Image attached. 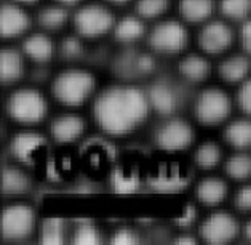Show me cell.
I'll list each match as a JSON object with an SVG mask.
<instances>
[{"label":"cell","mask_w":251,"mask_h":245,"mask_svg":"<svg viewBox=\"0 0 251 245\" xmlns=\"http://www.w3.org/2000/svg\"><path fill=\"white\" fill-rule=\"evenodd\" d=\"M149 98L133 85H112L96 96L93 117L96 125L111 136H124L148 119Z\"/></svg>","instance_id":"obj_1"},{"label":"cell","mask_w":251,"mask_h":245,"mask_svg":"<svg viewBox=\"0 0 251 245\" xmlns=\"http://www.w3.org/2000/svg\"><path fill=\"white\" fill-rule=\"evenodd\" d=\"M95 77L85 69H66L54 77L51 95L59 104L77 108L93 95Z\"/></svg>","instance_id":"obj_2"},{"label":"cell","mask_w":251,"mask_h":245,"mask_svg":"<svg viewBox=\"0 0 251 245\" xmlns=\"http://www.w3.org/2000/svg\"><path fill=\"white\" fill-rule=\"evenodd\" d=\"M47 101L40 91L34 88H20L7 100V112L11 119L23 125H35L45 119Z\"/></svg>","instance_id":"obj_3"},{"label":"cell","mask_w":251,"mask_h":245,"mask_svg":"<svg viewBox=\"0 0 251 245\" xmlns=\"http://www.w3.org/2000/svg\"><path fill=\"white\" fill-rule=\"evenodd\" d=\"M194 114L201 125H221L232 114V98L218 87L205 88L194 103Z\"/></svg>","instance_id":"obj_4"},{"label":"cell","mask_w":251,"mask_h":245,"mask_svg":"<svg viewBox=\"0 0 251 245\" xmlns=\"http://www.w3.org/2000/svg\"><path fill=\"white\" fill-rule=\"evenodd\" d=\"M115 21L111 10L98 3H90L78 8L74 15V27L77 34L85 39L101 37L111 29H114Z\"/></svg>","instance_id":"obj_5"},{"label":"cell","mask_w":251,"mask_h":245,"mask_svg":"<svg viewBox=\"0 0 251 245\" xmlns=\"http://www.w3.org/2000/svg\"><path fill=\"white\" fill-rule=\"evenodd\" d=\"M148 42L149 47L157 53L175 54L186 48L189 34L182 23L176 20H165L152 27Z\"/></svg>","instance_id":"obj_6"},{"label":"cell","mask_w":251,"mask_h":245,"mask_svg":"<svg viewBox=\"0 0 251 245\" xmlns=\"http://www.w3.org/2000/svg\"><path fill=\"white\" fill-rule=\"evenodd\" d=\"M35 215L26 204H13L2 212L0 231L7 241H24L34 232Z\"/></svg>","instance_id":"obj_7"},{"label":"cell","mask_w":251,"mask_h":245,"mask_svg":"<svg viewBox=\"0 0 251 245\" xmlns=\"http://www.w3.org/2000/svg\"><path fill=\"white\" fill-rule=\"evenodd\" d=\"M200 237L208 244H229L238 234H242V226L237 218L229 212H213L200 224Z\"/></svg>","instance_id":"obj_8"},{"label":"cell","mask_w":251,"mask_h":245,"mask_svg":"<svg viewBox=\"0 0 251 245\" xmlns=\"http://www.w3.org/2000/svg\"><path fill=\"white\" fill-rule=\"evenodd\" d=\"M197 40L201 52L216 56L229 52L235 40V34L227 20H211L201 26Z\"/></svg>","instance_id":"obj_9"},{"label":"cell","mask_w":251,"mask_h":245,"mask_svg":"<svg viewBox=\"0 0 251 245\" xmlns=\"http://www.w3.org/2000/svg\"><path fill=\"white\" fill-rule=\"evenodd\" d=\"M148 98L151 108L155 109L162 115H171L184 103V90L181 85L168 81V79H158L148 90Z\"/></svg>","instance_id":"obj_10"},{"label":"cell","mask_w":251,"mask_h":245,"mask_svg":"<svg viewBox=\"0 0 251 245\" xmlns=\"http://www.w3.org/2000/svg\"><path fill=\"white\" fill-rule=\"evenodd\" d=\"M154 141L160 149L176 152L187 149L194 141L192 127L182 119H168L158 125Z\"/></svg>","instance_id":"obj_11"},{"label":"cell","mask_w":251,"mask_h":245,"mask_svg":"<svg viewBox=\"0 0 251 245\" xmlns=\"http://www.w3.org/2000/svg\"><path fill=\"white\" fill-rule=\"evenodd\" d=\"M155 69L154 58L134 48L122 52L112 63L114 74L122 81H136V79L149 76Z\"/></svg>","instance_id":"obj_12"},{"label":"cell","mask_w":251,"mask_h":245,"mask_svg":"<svg viewBox=\"0 0 251 245\" xmlns=\"http://www.w3.org/2000/svg\"><path fill=\"white\" fill-rule=\"evenodd\" d=\"M45 138L34 132H23L13 136L10 143V152L18 162L32 165L45 148Z\"/></svg>","instance_id":"obj_13"},{"label":"cell","mask_w":251,"mask_h":245,"mask_svg":"<svg viewBox=\"0 0 251 245\" xmlns=\"http://www.w3.org/2000/svg\"><path fill=\"white\" fill-rule=\"evenodd\" d=\"M30 26V18L20 3H5L0 8V35L3 39H15L23 35Z\"/></svg>","instance_id":"obj_14"},{"label":"cell","mask_w":251,"mask_h":245,"mask_svg":"<svg viewBox=\"0 0 251 245\" xmlns=\"http://www.w3.org/2000/svg\"><path fill=\"white\" fill-rule=\"evenodd\" d=\"M218 74L226 83L240 85L251 76V56L245 52L229 54L219 63Z\"/></svg>","instance_id":"obj_15"},{"label":"cell","mask_w":251,"mask_h":245,"mask_svg":"<svg viewBox=\"0 0 251 245\" xmlns=\"http://www.w3.org/2000/svg\"><path fill=\"white\" fill-rule=\"evenodd\" d=\"M85 130V122L75 114H63L53 119L50 124V135L54 141L61 144L74 143L82 136Z\"/></svg>","instance_id":"obj_16"},{"label":"cell","mask_w":251,"mask_h":245,"mask_svg":"<svg viewBox=\"0 0 251 245\" xmlns=\"http://www.w3.org/2000/svg\"><path fill=\"white\" fill-rule=\"evenodd\" d=\"M224 141L235 151H250L251 149V117L243 115L230 120L224 127Z\"/></svg>","instance_id":"obj_17"},{"label":"cell","mask_w":251,"mask_h":245,"mask_svg":"<svg viewBox=\"0 0 251 245\" xmlns=\"http://www.w3.org/2000/svg\"><path fill=\"white\" fill-rule=\"evenodd\" d=\"M197 199L200 204L208 207H216L223 204L229 194L227 183L216 176H210V178H203L197 185Z\"/></svg>","instance_id":"obj_18"},{"label":"cell","mask_w":251,"mask_h":245,"mask_svg":"<svg viewBox=\"0 0 251 245\" xmlns=\"http://www.w3.org/2000/svg\"><path fill=\"white\" fill-rule=\"evenodd\" d=\"M216 0H179L177 10L182 20L192 24L206 23L214 13Z\"/></svg>","instance_id":"obj_19"},{"label":"cell","mask_w":251,"mask_h":245,"mask_svg":"<svg viewBox=\"0 0 251 245\" xmlns=\"http://www.w3.org/2000/svg\"><path fill=\"white\" fill-rule=\"evenodd\" d=\"M23 52L27 58H30L34 63L45 64L48 63L53 54L54 47L51 39L45 34H32L23 42Z\"/></svg>","instance_id":"obj_20"},{"label":"cell","mask_w":251,"mask_h":245,"mask_svg":"<svg viewBox=\"0 0 251 245\" xmlns=\"http://www.w3.org/2000/svg\"><path fill=\"white\" fill-rule=\"evenodd\" d=\"M24 74V59L15 48H3L0 53V79L2 83H15Z\"/></svg>","instance_id":"obj_21"},{"label":"cell","mask_w":251,"mask_h":245,"mask_svg":"<svg viewBox=\"0 0 251 245\" xmlns=\"http://www.w3.org/2000/svg\"><path fill=\"white\" fill-rule=\"evenodd\" d=\"M177 71L179 74L186 79V81L192 83H200L206 81V77L211 72V64L208 59L200 56V54H189V56L182 58L177 64Z\"/></svg>","instance_id":"obj_22"},{"label":"cell","mask_w":251,"mask_h":245,"mask_svg":"<svg viewBox=\"0 0 251 245\" xmlns=\"http://www.w3.org/2000/svg\"><path fill=\"white\" fill-rule=\"evenodd\" d=\"M224 171L229 180L247 183L251 180V154L250 151H235L224 162Z\"/></svg>","instance_id":"obj_23"},{"label":"cell","mask_w":251,"mask_h":245,"mask_svg":"<svg viewBox=\"0 0 251 245\" xmlns=\"http://www.w3.org/2000/svg\"><path fill=\"white\" fill-rule=\"evenodd\" d=\"M114 37L120 44H133L138 42L146 34V27L143 18L136 16H125L114 26Z\"/></svg>","instance_id":"obj_24"},{"label":"cell","mask_w":251,"mask_h":245,"mask_svg":"<svg viewBox=\"0 0 251 245\" xmlns=\"http://www.w3.org/2000/svg\"><path fill=\"white\" fill-rule=\"evenodd\" d=\"M0 186H2V192L7 195L24 194L29 191L30 180L20 168L8 167L2 171V183H0Z\"/></svg>","instance_id":"obj_25"},{"label":"cell","mask_w":251,"mask_h":245,"mask_svg":"<svg viewBox=\"0 0 251 245\" xmlns=\"http://www.w3.org/2000/svg\"><path fill=\"white\" fill-rule=\"evenodd\" d=\"M69 13L64 7H59V5H50V7H45L39 11L37 15V23L39 26L48 30V32H56V30L63 29L66 24Z\"/></svg>","instance_id":"obj_26"},{"label":"cell","mask_w":251,"mask_h":245,"mask_svg":"<svg viewBox=\"0 0 251 245\" xmlns=\"http://www.w3.org/2000/svg\"><path fill=\"white\" fill-rule=\"evenodd\" d=\"M189 180L176 171H163L149 180V186L158 192H177L187 186Z\"/></svg>","instance_id":"obj_27"},{"label":"cell","mask_w":251,"mask_h":245,"mask_svg":"<svg viewBox=\"0 0 251 245\" xmlns=\"http://www.w3.org/2000/svg\"><path fill=\"white\" fill-rule=\"evenodd\" d=\"M218 8L224 20L243 23L251 16V0H219Z\"/></svg>","instance_id":"obj_28"},{"label":"cell","mask_w":251,"mask_h":245,"mask_svg":"<svg viewBox=\"0 0 251 245\" xmlns=\"http://www.w3.org/2000/svg\"><path fill=\"white\" fill-rule=\"evenodd\" d=\"M195 163L201 170H213L216 168L223 161V149L216 143H203L195 151Z\"/></svg>","instance_id":"obj_29"},{"label":"cell","mask_w":251,"mask_h":245,"mask_svg":"<svg viewBox=\"0 0 251 245\" xmlns=\"http://www.w3.org/2000/svg\"><path fill=\"white\" fill-rule=\"evenodd\" d=\"M170 7V0H138L136 13L143 20H155Z\"/></svg>","instance_id":"obj_30"},{"label":"cell","mask_w":251,"mask_h":245,"mask_svg":"<svg viewBox=\"0 0 251 245\" xmlns=\"http://www.w3.org/2000/svg\"><path fill=\"white\" fill-rule=\"evenodd\" d=\"M40 241L44 244H63L64 242V221L59 218L47 219L42 226Z\"/></svg>","instance_id":"obj_31"},{"label":"cell","mask_w":251,"mask_h":245,"mask_svg":"<svg viewBox=\"0 0 251 245\" xmlns=\"http://www.w3.org/2000/svg\"><path fill=\"white\" fill-rule=\"evenodd\" d=\"M112 189L120 194H130L134 192L139 188V180L134 175H128L124 171H115L111 178Z\"/></svg>","instance_id":"obj_32"},{"label":"cell","mask_w":251,"mask_h":245,"mask_svg":"<svg viewBox=\"0 0 251 245\" xmlns=\"http://www.w3.org/2000/svg\"><path fill=\"white\" fill-rule=\"evenodd\" d=\"M72 242L74 244H83V245H90V244H100L101 242V236L100 232L96 231L90 223H82L78 224L74 236H72Z\"/></svg>","instance_id":"obj_33"},{"label":"cell","mask_w":251,"mask_h":245,"mask_svg":"<svg viewBox=\"0 0 251 245\" xmlns=\"http://www.w3.org/2000/svg\"><path fill=\"white\" fill-rule=\"evenodd\" d=\"M83 54V45L80 39L77 37H67L61 42L59 45V56L67 61L78 59Z\"/></svg>","instance_id":"obj_34"},{"label":"cell","mask_w":251,"mask_h":245,"mask_svg":"<svg viewBox=\"0 0 251 245\" xmlns=\"http://www.w3.org/2000/svg\"><path fill=\"white\" fill-rule=\"evenodd\" d=\"M234 208L238 213H251V183H243L234 194Z\"/></svg>","instance_id":"obj_35"},{"label":"cell","mask_w":251,"mask_h":245,"mask_svg":"<svg viewBox=\"0 0 251 245\" xmlns=\"http://www.w3.org/2000/svg\"><path fill=\"white\" fill-rule=\"evenodd\" d=\"M235 103L243 115L251 117V76L238 85Z\"/></svg>","instance_id":"obj_36"},{"label":"cell","mask_w":251,"mask_h":245,"mask_svg":"<svg viewBox=\"0 0 251 245\" xmlns=\"http://www.w3.org/2000/svg\"><path fill=\"white\" fill-rule=\"evenodd\" d=\"M238 44H240V50L251 56V16L243 23H240V27H238Z\"/></svg>","instance_id":"obj_37"},{"label":"cell","mask_w":251,"mask_h":245,"mask_svg":"<svg viewBox=\"0 0 251 245\" xmlns=\"http://www.w3.org/2000/svg\"><path fill=\"white\" fill-rule=\"evenodd\" d=\"M112 244H120V245H128V244H138L139 237L134 234L130 229H119L114 232V236L111 239Z\"/></svg>","instance_id":"obj_38"},{"label":"cell","mask_w":251,"mask_h":245,"mask_svg":"<svg viewBox=\"0 0 251 245\" xmlns=\"http://www.w3.org/2000/svg\"><path fill=\"white\" fill-rule=\"evenodd\" d=\"M195 218H197V210L192 205H187L186 213H182L181 217L176 218V224L181 226V228H187V226H191L195 221Z\"/></svg>","instance_id":"obj_39"},{"label":"cell","mask_w":251,"mask_h":245,"mask_svg":"<svg viewBox=\"0 0 251 245\" xmlns=\"http://www.w3.org/2000/svg\"><path fill=\"white\" fill-rule=\"evenodd\" d=\"M242 236H243L245 241L251 242V218H250L248 221L242 226Z\"/></svg>","instance_id":"obj_40"},{"label":"cell","mask_w":251,"mask_h":245,"mask_svg":"<svg viewBox=\"0 0 251 245\" xmlns=\"http://www.w3.org/2000/svg\"><path fill=\"white\" fill-rule=\"evenodd\" d=\"M175 242L176 244H197V241H195L192 236H181V237H177Z\"/></svg>","instance_id":"obj_41"},{"label":"cell","mask_w":251,"mask_h":245,"mask_svg":"<svg viewBox=\"0 0 251 245\" xmlns=\"http://www.w3.org/2000/svg\"><path fill=\"white\" fill-rule=\"evenodd\" d=\"M109 3H114V5H125V3H128L130 0H107Z\"/></svg>","instance_id":"obj_42"},{"label":"cell","mask_w":251,"mask_h":245,"mask_svg":"<svg viewBox=\"0 0 251 245\" xmlns=\"http://www.w3.org/2000/svg\"><path fill=\"white\" fill-rule=\"evenodd\" d=\"M16 3H23V5H30V3H35L37 0H13Z\"/></svg>","instance_id":"obj_43"},{"label":"cell","mask_w":251,"mask_h":245,"mask_svg":"<svg viewBox=\"0 0 251 245\" xmlns=\"http://www.w3.org/2000/svg\"><path fill=\"white\" fill-rule=\"evenodd\" d=\"M59 3H63V5H74L77 2H80V0H58Z\"/></svg>","instance_id":"obj_44"}]
</instances>
